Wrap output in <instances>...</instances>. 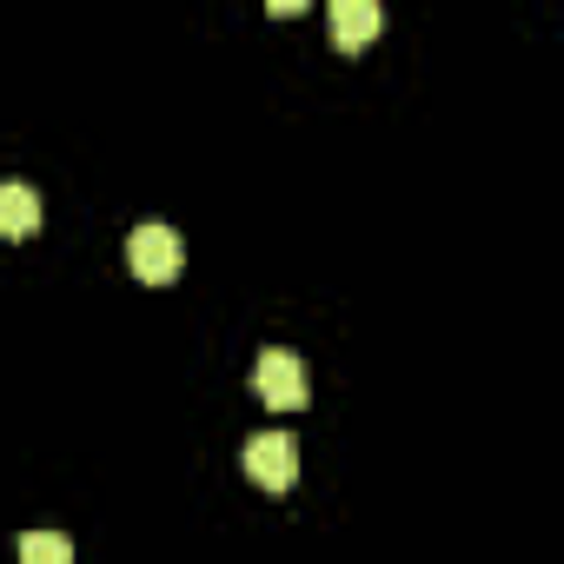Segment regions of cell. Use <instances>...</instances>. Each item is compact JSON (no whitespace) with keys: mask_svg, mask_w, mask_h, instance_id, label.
<instances>
[{"mask_svg":"<svg viewBox=\"0 0 564 564\" xmlns=\"http://www.w3.org/2000/svg\"><path fill=\"white\" fill-rule=\"evenodd\" d=\"M252 386H259V399L272 405V412H300L306 399H313V372H306V359L300 352H259V366H252Z\"/></svg>","mask_w":564,"mask_h":564,"instance_id":"cell-1","label":"cell"},{"mask_svg":"<svg viewBox=\"0 0 564 564\" xmlns=\"http://www.w3.org/2000/svg\"><path fill=\"white\" fill-rule=\"evenodd\" d=\"M180 259H186V246H180L173 226H133L127 232V265H133V279H147V286L180 279Z\"/></svg>","mask_w":564,"mask_h":564,"instance_id":"cell-2","label":"cell"},{"mask_svg":"<svg viewBox=\"0 0 564 564\" xmlns=\"http://www.w3.org/2000/svg\"><path fill=\"white\" fill-rule=\"evenodd\" d=\"M239 465H246V478H252L259 491H286V485L300 478V445H293L286 432H259V438H246Z\"/></svg>","mask_w":564,"mask_h":564,"instance_id":"cell-3","label":"cell"},{"mask_svg":"<svg viewBox=\"0 0 564 564\" xmlns=\"http://www.w3.org/2000/svg\"><path fill=\"white\" fill-rule=\"evenodd\" d=\"M386 28V14H379V0H333V41L346 47V54H359L372 34Z\"/></svg>","mask_w":564,"mask_h":564,"instance_id":"cell-4","label":"cell"},{"mask_svg":"<svg viewBox=\"0 0 564 564\" xmlns=\"http://www.w3.org/2000/svg\"><path fill=\"white\" fill-rule=\"evenodd\" d=\"M28 232H41V193L8 180L0 186V239H28Z\"/></svg>","mask_w":564,"mask_h":564,"instance_id":"cell-5","label":"cell"},{"mask_svg":"<svg viewBox=\"0 0 564 564\" xmlns=\"http://www.w3.org/2000/svg\"><path fill=\"white\" fill-rule=\"evenodd\" d=\"M21 564H74V544L61 531H28L21 538Z\"/></svg>","mask_w":564,"mask_h":564,"instance_id":"cell-6","label":"cell"}]
</instances>
